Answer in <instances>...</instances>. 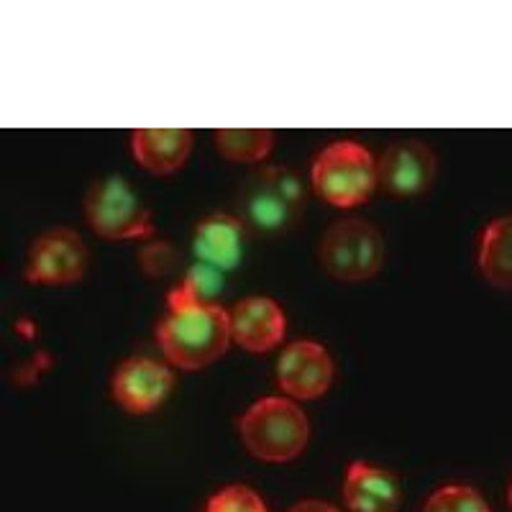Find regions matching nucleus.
I'll use <instances>...</instances> for the list:
<instances>
[{
    "mask_svg": "<svg viewBox=\"0 0 512 512\" xmlns=\"http://www.w3.org/2000/svg\"><path fill=\"white\" fill-rule=\"evenodd\" d=\"M159 346L172 364L200 369L213 364L231 341V315L216 303H169L157 331Z\"/></svg>",
    "mask_w": 512,
    "mask_h": 512,
    "instance_id": "obj_1",
    "label": "nucleus"
},
{
    "mask_svg": "<svg viewBox=\"0 0 512 512\" xmlns=\"http://www.w3.org/2000/svg\"><path fill=\"white\" fill-rule=\"evenodd\" d=\"M236 205H239V218L249 231L262 236L292 231L305 210L303 182L290 169H256L254 175L241 182Z\"/></svg>",
    "mask_w": 512,
    "mask_h": 512,
    "instance_id": "obj_2",
    "label": "nucleus"
},
{
    "mask_svg": "<svg viewBox=\"0 0 512 512\" xmlns=\"http://www.w3.org/2000/svg\"><path fill=\"white\" fill-rule=\"evenodd\" d=\"M239 428L246 448L262 461L295 459L310 438L308 418L287 397H264L254 402Z\"/></svg>",
    "mask_w": 512,
    "mask_h": 512,
    "instance_id": "obj_3",
    "label": "nucleus"
},
{
    "mask_svg": "<svg viewBox=\"0 0 512 512\" xmlns=\"http://www.w3.org/2000/svg\"><path fill=\"white\" fill-rule=\"evenodd\" d=\"M313 187L336 208H354L377 187V162L369 149L354 141L333 144L315 159Z\"/></svg>",
    "mask_w": 512,
    "mask_h": 512,
    "instance_id": "obj_4",
    "label": "nucleus"
},
{
    "mask_svg": "<svg viewBox=\"0 0 512 512\" xmlns=\"http://www.w3.org/2000/svg\"><path fill=\"white\" fill-rule=\"evenodd\" d=\"M384 262V241L372 223L349 218L331 226L320 241V264L341 282L369 280Z\"/></svg>",
    "mask_w": 512,
    "mask_h": 512,
    "instance_id": "obj_5",
    "label": "nucleus"
},
{
    "mask_svg": "<svg viewBox=\"0 0 512 512\" xmlns=\"http://www.w3.org/2000/svg\"><path fill=\"white\" fill-rule=\"evenodd\" d=\"M85 216L103 239H149L154 233L152 213L121 177H108L90 187L85 195Z\"/></svg>",
    "mask_w": 512,
    "mask_h": 512,
    "instance_id": "obj_6",
    "label": "nucleus"
},
{
    "mask_svg": "<svg viewBox=\"0 0 512 512\" xmlns=\"http://www.w3.org/2000/svg\"><path fill=\"white\" fill-rule=\"evenodd\" d=\"M88 269V249L70 228H54L34 241L26 280L39 285H70Z\"/></svg>",
    "mask_w": 512,
    "mask_h": 512,
    "instance_id": "obj_7",
    "label": "nucleus"
},
{
    "mask_svg": "<svg viewBox=\"0 0 512 512\" xmlns=\"http://www.w3.org/2000/svg\"><path fill=\"white\" fill-rule=\"evenodd\" d=\"M436 157L420 141H397L377 162V182L397 198L420 195L433 185Z\"/></svg>",
    "mask_w": 512,
    "mask_h": 512,
    "instance_id": "obj_8",
    "label": "nucleus"
},
{
    "mask_svg": "<svg viewBox=\"0 0 512 512\" xmlns=\"http://www.w3.org/2000/svg\"><path fill=\"white\" fill-rule=\"evenodd\" d=\"M175 377L164 364L146 356L123 361L113 377V395L131 413H149L169 395Z\"/></svg>",
    "mask_w": 512,
    "mask_h": 512,
    "instance_id": "obj_9",
    "label": "nucleus"
},
{
    "mask_svg": "<svg viewBox=\"0 0 512 512\" xmlns=\"http://www.w3.org/2000/svg\"><path fill=\"white\" fill-rule=\"evenodd\" d=\"M277 379L287 395L313 400L328 390L333 379V361L320 344L297 341L280 356Z\"/></svg>",
    "mask_w": 512,
    "mask_h": 512,
    "instance_id": "obj_10",
    "label": "nucleus"
},
{
    "mask_svg": "<svg viewBox=\"0 0 512 512\" xmlns=\"http://www.w3.org/2000/svg\"><path fill=\"white\" fill-rule=\"evenodd\" d=\"M231 336L254 354L274 349L285 336V313L269 297H246L231 315Z\"/></svg>",
    "mask_w": 512,
    "mask_h": 512,
    "instance_id": "obj_11",
    "label": "nucleus"
},
{
    "mask_svg": "<svg viewBox=\"0 0 512 512\" xmlns=\"http://www.w3.org/2000/svg\"><path fill=\"white\" fill-rule=\"evenodd\" d=\"M246 226L239 216L228 213H213L203 218L192 236V251L203 264L228 272L241 262L244 254Z\"/></svg>",
    "mask_w": 512,
    "mask_h": 512,
    "instance_id": "obj_12",
    "label": "nucleus"
},
{
    "mask_svg": "<svg viewBox=\"0 0 512 512\" xmlns=\"http://www.w3.org/2000/svg\"><path fill=\"white\" fill-rule=\"evenodd\" d=\"M344 500L351 512H397L400 484L379 466L354 461L346 472Z\"/></svg>",
    "mask_w": 512,
    "mask_h": 512,
    "instance_id": "obj_13",
    "label": "nucleus"
},
{
    "mask_svg": "<svg viewBox=\"0 0 512 512\" xmlns=\"http://www.w3.org/2000/svg\"><path fill=\"white\" fill-rule=\"evenodd\" d=\"M192 134L182 128H139L134 131V154L149 172L167 175L187 162Z\"/></svg>",
    "mask_w": 512,
    "mask_h": 512,
    "instance_id": "obj_14",
    "label": "nucleus"
},
{
    "mask_svg": "<svg viewBox=\"0 0 512 512\" xmlns=\"http://www.w3.org/2000/svg\"><path fill=\"white\" fill-rule=\"evenodd\" d=\"M479 269L489 285L512 290V216L497 218L482 231Z\"/></svg>",
    "mask_w": 512,
    "mask_h": 512,
    "instance_id": "obj_15",
    "label": "nucleus"
},
{
    "mask_svg": "<svg viewBox=\"0 0 512 512\" xmlns=\"http://www.w3.org/2000/svg\"><path fill=\"white\" fill-rule=\"evenodd\" d=\"M216 144L218 152L231 162L256 164L272 152V134L262 128H221L216 131Z\"/></svg>",
    "mask_w": 512,
    "mask_h": 512,
    "instance_id": "obj_16",
    "label": "nucleus"
},
{
    "mask_svg": "<svg viewBox=\"0 0 512 512\" xmlns=\"http://www.w3.org/2000/svg\"><path fill=\"white\" fill-rule=\"evenodd\" d=\"M223 272L210 264L198 262L187 269L180 285L167 295V303H213V297L221 292Z\"/></svg>",
    "mask_w": 512,
    "mask_h": 512,
    "instance_id": "obj_17",
    "label": "nucleus"
},
{
    "mask_svg": "<svg viewBox=\"0 0 512 512\" xmlns=\"http://www.w3.org/2000/svg\"><path fill=\"white\" fill-rule=\"evenodd\" d=\"M423 512H492L487 500L474 487L464 484H448L433 492L431 500L425 502Z\"/></svg>",
    "mask_w": 512,
    "mask_h": 512,
    "instance_id": "obj_18",
    "label": "nucleus"
},
{
    "mask_svg": "<svg viewBox=\"0 0 512 512\" xmlns=\"http://www.w3.org/2000/svg\"><path fill=\"white\" fill-rule=\"evenodd\" d=\"M205 512H269L267 505L254 489L244 484H233V487L221 489L208 500Z\"/></svg>",
    "mask_w": 512,
    "mask_h": 512,
    "instance_id": "obj_19",
    "label": "nucleus"
},
{
    "mask_svg": "<svg viewBox=\"0 0 512 512\" xmlns=\"http://www.w3.org/2000/svg\"><path fill=\"white\" fill-rule=\"evenodd\" d=\"M175 264V251L169 244H152L141 251V267L149 274H164Z\"/></svg>",
    "mask_w": 512,
    "mask_h": 512,
    "instance_id": "obj_20",
    "label": "nucleus"
},
{
    "mask_svg": "<svg viewBox=\"0 0 512 512\" xmlns=\"http://www.w3.org/2000/svg\"><path fill=\"white\" fill-rule=\"evenodd\" d=\"M290 512H338V507L328 505L323 500H305V502H297Z\"/></svg>",
    "mask_w": 512,
    "mask_h": 512,
    "instance_id": "obj_21",
    "label": "nucleus"
},
{
    "mask_svg": "<svg viewBox=\"0 0 512 512\" xmlns=\"http://www.w3.org/2000/svg\"><path fill=\"white\" fill-rule=\"evenodd\" d=\"M507 497H510V507H512V484H510V495H507Z\"/></svg>",
    "mask_w": 512,
    "mask_h": 512,
    "instance_id": "obj_22",
    "label": "nucleus"
}]
</instances>
